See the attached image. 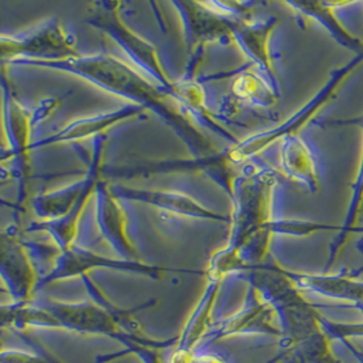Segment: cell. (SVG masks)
Here are the masks:
<instances>
[{
    "label": "cell",
    "mask_w": 363,
    "mask_h": 363,
    "mask_svg": "<svg viewBox=\"0 0 363 363\" xmlns=\"http://www.w3.org/2000/svg\"><path fill=\"white\" fill-rule=\"evenodd\" d=\"M241 169L231 200L230 235L223 248L210 257L206 279L223 281L267 263L271 241L278 234L311 235L336 231V226L301 219H279L275 215L278 172L264 166Z\"/></svg>",
    "instance_id": "6da1fadb"
},
{
    "label": "cell",
    "mask_w": 363,
    "mask_h": 363,
    "mask_svg": "<svg viewBox=\"0 0 363 363\" xmlns=\"http://www.w3.org/2000/svg\"><path fill=\"white\" fill-rule=\"evenodd\" d=\"M84 287L90 301L65 302L48 297H34L29 302L3 305L1 327L13 330L29 332L33 328L63 330L87 336H102L118 342L123 351L104 354L96 358L97 363L113 362L128 354H139L143 348L170 350L176 346L177 336L170 339H151L143 330L135 313L152 306L155 301L139 305L133 309H120L99 290L97 284L83 277Z\"/></svg>",
    "instance_id": "7a4b0ae2"
},
{
    "label": "cell",
    "mask_w": 363,
    "mask_h": 363,
    "mask_svg": "<svg viewBox=\"0 0 363 363\" xmlns=\"http://www.w3.org/2000/svg\"><path fill=\"white\" fill-rule=\"evenodd\" d=\"M9 65L43 67L77 75L111 94L130 99L133 105L152 111L172 130H174L198 158L214 155V146L199 130L194 121L195 117L182 102L166 93L161 86L152 82L150 78L143 77L139 71L112 55H81L74 59L59 62L19 60Z\"/></svg>",
    "instance_id": "3957f363"
},
{
    "label": "cell",
    "mask_w": 363,
    "mask_h": 363,
    "mask_svg": "<svg viewBox=\"0 0 363 363\" xmlns=\"http://www.w3.org/2000/svg\"><path fill=\"white\" fill-rule=\"evenodd\" d=\"M361 66H363V53L352 56V59L347 62L345 66L332 71L328 81L313 97L281 124L231 143L223 154L215 152L214 155L210 157L196 158L194 165L206 170L207 174L211 176L214 182L228 192L230 199L233 198L235 182L241 174L240 170L252 162L255 157L264 152L275 143H281L290 135L301 133L311 121H313L314 117L318 116L335 99L347 79Z\"/></svg>",
    "instance_id": "277c9868"
},
{
    "label": "cell",
    "mask_w": 363,
    "mask_h": 363,
    "mask_svg": "<svg viewBox=\"0 0 363 363\" xmlns=\"http://www.w3.org/2000/svg\"><path fill=\"white\" fill-rule=\"evenodd\" d=\"M240 275L277 314L281 330V351L324 332V315L308 301L277 262H267Z\"/></svg>",
    "instance_id": "5b68a950"
},
{
    "label": "cell",
    "mask_w": 363,
    "mask_h": 363,
    "mask_svg": "<svg viewBox=\"0 0 363 363\" xmlns=\"http://www.w3.org/2000/svg\"><path fill=\"white\" fill-rule=\"evenodd\" d=\"M120 3L99 1L90 4L87 23L108 34L124 50L133 63L143 69L145 75L161 86L166 93L182 102V87L166 74L160 53L146 38L135 33L120 16Z\"/></svg>",
    "instance_id": "8992f818"
},
{
    "label": "cell",
    "mask_w": 363,
    "mask_h": 363,
    "mask_svg": "<svg viewBox=\"0 0 363 363\" xmlns=\"http://www.w3.org/2000/svg\"><path fill=\"white\" fill-rule=\"evenodd\" d=\"M0 53L4 63L19 60L59 62L81 56L74 37L56 17L47 19L22 34L1 35Z\"/></svg>",
    "instance_id": "52a82bcc"
},
{
    "label": "cell",
    "mask_w": 363,
    "mask_h": 363,
    "mask_svg": "<svg viewBox=\"0 0 363 363\" xmlns=\"http://www.w3.org/2000/svg\"><path fill=\"white\" fill-rule=\"evenodd\" d=\"M94 269H116L123 272H133L151 279L160 281L169 271L165 267L147 264L145 262H127L123 259H111L99 255L93 250L74 245L59 253L50 269L40 278L37 291L55 281H67L77 277H87Z\"/></svg>",
    "instance_id": "ba28073f"
},
{
    "label": "cell",
    "mask_w": 363,
    "mask_h": 363,
    "mask_svg": "<svg viewBox=\"0 0 363 363\" xmlns=\"http://www.w3.org/2000/svg\"><path fill=\"white\" fill-rule=\"evenodd\" d=\"M250 335L272 336L281 340V330L271 305L267 303L262 296L248 284L242 308L226 318L215 321L199 350H207L223 339Z\"/></svg>",
    "instance_id": "9c48e42d"
},
{
    "label": "cell",
    "mask_w": 363,
    "mask_h": 363,
    "mask_svg": "<svg viewBox=\"0 0 363 363\" xmlns=\"http://www.w3.org/2000/svg\"><path fill=\"white\" fill-rule=\"evenodd\" d=\"M185 41L192 52H203L206 44L234 43L233 26L237 19L218 11L211 1H174Z\"/></svg>",
    "instance_id": "30bf717a"
},
{
    "label": "cell",
    "mask_w": 363,
    "mask_h": 363,
    "mask_svg": "<svg viewBox=\"0 0 363 363\" xmlns=\"http://www.w3.org/2000/svg\"><path fill=\"white\" fill-rule=\"evenodd\" d=\"M0 267L1 278L13 302L32 301L40 281V271L26 244L14 231L1 233Z\"/></svg>",
    "instance_id": "8fae6325"
},
{
    "label": "cell",
    "mask_w": 363,
    "mask_h": 363,
    "mask_svg": "<svg viewBox=\"0 0 363 363\" xmlns=\"http://www.w3.org/2000/svg\"><path fill=\"white\" fill-rule=\"evenodd\" d=\"M3 96H4V133L9 140L10 158H16V173L21 180L29 176L30 173V152L33 150L34 124L41 117L38 112H30L26 109L13 90L7 86L6 79H3Z\"/></svg>",
    "instance_id": "7c38bea8"
},
{
    "label": "cell",
    "mask_w": 363,
    "mask_h": 363,
    "mask_svg": "<svg viewBox=\"0 0 363 363\" xmlns=\"http://www.w3.org/2000/svg\"><path fill=\"white\" fill-rule=\"evenodd\" d=\"M94 199L96 220L101 238L112 247L120 259L127 262H142L128 234L127 215L106 182H99Z\"/></svg>",
    "instance_id": "4fadbf2b"
},
{
    "label": "cell",
    "mask_w": 363,
    "mask_h": 363,
    "mask_svg": "<svg viewBox=\"0 0 363 363\" xmlns=\"http://www.w3.org/2000/svg\"><path fill=\"white\" fill-rule=\"evenodd\" d=\"M278 18L237 19L233 26L234 43L245 53L250 63L260 71L269 83L279 90L278 78L271 55V35L278 25Z\"/></svg>",
    "instance_id": "5bb4252c"
},
{
    "label": "cell",
    "mask_w": 363,
    "mask_h": 363,
    "mask_svg": "<svg viewBox=\"0 0 363 363\" xmlns=\"http://www.w3.org/2000/svg\"><path fill=\"white\" fill-rule=\"evenodd\" d=\"M286 275L303 294H315L350 303L363 315V281L350 272H297L284 268Z\"/></svg>",
    "instance_id": "9a60e30c"
},
{
    "label": "cell",
    "mask_w": 363,
    "mask_h": 363,
    "mask_svg": "<svg viewBox=\"0 0 363 363\" xmlns=\"http://www.w3.org/2000/svg\"><path fill=\"white\" fill-rule=\"evenodd\" d=\"M113 195L117 199H124L130 201H136L142 204H149L165 213L180 216H189L195 219H204L213 222L230 223V216L219 214L213 211L198 200L189 195L174 192V191H154V189H136L124 185L111 186Z\"/></svg>",
    "instance_id": "2e32d148"
},
{
    "label": "cell",
    "mask_w": 363,
    "mask_h": 363,
    "mask_svg": "<svg viewBox=\"0 0 363 363\" xmlns=\"http://www.w3.org/2000/svg\"><path fill=\"white\" fill-rule=\"evenodd\" d=\"M146 112L145 108L138 105H125L123 108H118L113 112L102 113V115L91 116L78 118L72 123H69L65 128L56 133H52L50 136L41 139L40 142H35L33 149L53 146V145H62V143H77L83 142L86 139H96L115 127L116 124L127 121L130 118H135L143 115Z\"/></svg>",
    "instance_id": "e0dca14e"
},
{
    "label": "cell",
    "mask_w": 363,
    "mask_h": 363,
    "mask_svg": "<svg viewBox=\"0 0 363 363\" xmlns=\"http://www.w3.org/2000/svg\"><path fill=\"white\" fill-rule=\"evenodd\" d=\"M327 125H336V127H357L363 136V113L362 115L352 117V118H345V120H330L327 121ZM363 145V139H362ZM363 213V146L361 161L358 165V170L355 174V179L351 184V194H350V201L347 206L346 214L343 223L339 226V231L330 245V256L328 262L324 268V272H330L332 265L337 260L342 249L348 241V237L358 230V222Z\"/></svg>",
    "instance_id": "ac0fdd59"
},
{
    "label": "cell",
    "mask_w": 363,
    "mask_h": 363,
    "mask_svg": "<svg viewBox=\"0 0 363 363\" xmlns=\"http://www.w3.org/2000/svg\"><path fill=\"white\" fill-rule=\"evenodd\" d=\"M279 161L284 176L301 184L312 194L318 191V157L301 133L290 135L281 142Z\"/></svg>",
    "instance_id": "d6986e66"
},
{
    "label": "cell",
    "mask_w": 363,
    "mask_h": 363,
    "mask_svg": "<svg viewBox=\"0 0 363 363\" xmlns=\"http://www.w3.org/2000/svg\"><path fill=\"white\" fill-rule=\"evenodd\" d=\"M223 281L207 279L196 306L189 314L173 350L184 354H195L214 325V309Z\"/></svg>",
    "instance_id": "ffe728a7"
},
{
    "label": "cell",
    "mask_w": 363,
    "mask_h": 363,
    "mask_svg": "<svg viewBox=\"0 0 363 363\" xmlns=\"http://www.w3.org/2000/svg\"><path fill=\"white\" fill-rule=\"evenodd\" d=\"M287 7L294 10L302 17L314 21L330 37L343 48L354 53V56L363 53V41L351 33L343 25L339 17L340 10L346 3H332V1H286Z\"/></svg>",
    "instance_id": "44dd1931"
},
{
    "label": "cell",
    "mask_w": 363,
    "mask_h": 363,
    "mask_svg": "<svg viewBox=\"0 0 363 363\" xmlns=\"http://www.w3.org/2000/svg\"><path fill=\"white\" fill-rule=\"evenodd\" d=\"M231 90L237 99L262 108L274 106L279 99V90H277L260 71L244 69L234 79Z\"/></svg>",
    "instance_id": "7402d4cb"
},
{
    "label": "cell",
    "mask_w": 363,
    "mask_h": 363,
    "mask_svg": "<svg viewBox=\"0 0 363 363\" xmlns=\"http://www.w3.org/2000/svg\"><path fill=\"white\" fill-rule=\"evenodd\" d=\"M323 325L327 335L332 340H342L347 343L350 339H363V321L362 323H339L332 321L327 317L323 318Z\"/></svg>",
    "instance_id": "603a6c76"
},
{
    "label": "cell",
    "mask_w": 363,
    "mask_h": 363,
    "mask_svg": "<svg viewBox=\"0 0 363 363\" xmlns=\"http://www.w3.org/2000/svg\"><path fill=\"white\" fill-rule=\"evenodd\" d=\"M0 363H50L38 351H22L14 348H3L0 352Z\"/></svg>",
    "instance_id": "cb8c5ba5"
},
{
    "label": "cell",
    "mask_w": 363,
    "mask_h": 363,
    "mask_svg": "<svg viewBox=\"0 0 363 363\" xmlns=\"http://www.w3.org/2000/svg\"><path fill=\"white\" fill-rule=\"evenodd\" d=\"M14 333L17 335L18 337L21 339V340H23V343H26L28 346L30 347L32 350L34 351H38L40 354H43L45 358H47V361L50 363H66L63 362L62 359H59L55 354H52L50 352V350H48L47 347L43 346L35 337H33L29 332H22V330H14Z\"/></svg>",
    "instance_id": "d4e9b609"
},
{
    "label": "cell",
    "mask_w": 363,
    "mask_h": 363,
    "mask_svg": "<svg viewBox=\"0 0 363 363\" xmlns=\"http://www.w3.org/2000/svg\"><path fill=\"white\" fill-rule=\"evenodd\" d=\"M192 363H231L228 357L223 354L207 351V350H199L192 359Z\"/></svg>",
    "instance_id": "484cf974"
},
{
    "label": "cell",
    "mask_w": 363,
    "mask_h": 363,
    "mask_svg": "<svg viewBox=\"0 0 363 363\" xmlns=\"http://www.w3.org/2000/svg\"><path fill=\"white\" fill-rule=\"evenodd\" d=\"M358 233H362V237H361V240L357 242V248H358V250H359L361 253H363V229L362 230H358Z\"/></svg>",
    "instance_id": "4316f807"
},
{
    "label": "cell",
    "mask_w": 363,
    "mask_h": 363,
    "mask_svg": "<svg viewBox=\"0 0 363 363\" xmlns=\"http://www.w3.org/2000/svg\"><path fill=\"white\" fill-rule=\"evenodd\" d=\"M363 272V267L362 268H359V269H357V271H352V274L355 275V277H361V274Z\"/></svg>",
    "instance_id": "83f0119b"
}]
</instances>
